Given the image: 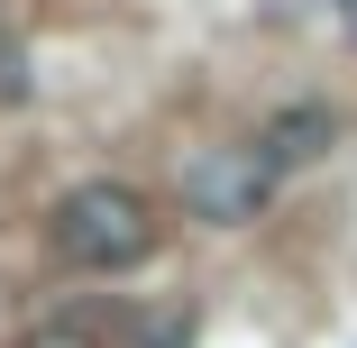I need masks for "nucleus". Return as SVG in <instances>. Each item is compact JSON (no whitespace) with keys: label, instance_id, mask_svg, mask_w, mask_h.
Here are the masks:
<instances>
[{"label":"nucleus","instance_id":"f257e3e1","mask_svg":"<svg viewBox=\"0 0 357 348\" xmlns=\"http://www.w3.org/2000/svg\"><path fill=\"white\" fill-rule=\"evenodd\" d=\"M55 257L74 266V275H119L156 248V211H147V192H128V183H74L55 202V220H46Z\"/></svg>","mask_w":357,"mask_h":348},{"label":"nucleus","instance_id":"f03ea898","mask_svg":"<svg viewBox=\"0 0 357 348\" xmlns=\"http://www.w3.org/2000/svg\"><path fill=\"white\" fill-rule=\"evenodd\" d=\"M275 183H284V165L266 156V137H257V147H248V137H238V147H202L183 165V211L202 229H248V220H266Z\"/></svg>","mask_w":357,"mask_h":348},{"label":"nucleus","instance_id":"7ed1b4c3","mask_svg":"<svg viewBox=\"0 0 357 348\" xmlns=\"http://www.w3.org/2000/svg\"><path fill=\"white\" fill-rule=\"evenodd\" d=\"M330 128H339V119H330L321 101H303V110H284V119L266 128V156H275V165H312V156L330 147Z\"/></svg>","mask_w":357,"mask_h":348},{"label":"nucleus","instance_id":"20e7f679","mask_svg":"<svg viewBox=\"0 0 357 348\" xmlns=\"http://www.w3.org/2000/svg\"><path fill=\"white\" fill-rule=\"evenodd\" d=\"M0 101H28V46L0 37Z\"/></svg>","mask_w":357,"mask_h":348},{"label":"nucleus","instance_id":"39448f33","mask_svg":"<svg viewBox=\"0 0 357 348\" xmlns=\"http://www.w3.org/2000/svg\"><path fill=\"white\" fill-rule=\"evenodd\" d=\"M19 348H101V339H92L83 321H46V330H28Z\"/></svg>","mask_w":357,"mask_h":348},{"label":"nucleus","instance_id":"423d86ee","mask_svg":"<svg viewBox=\"0 0 357 348\" xmlns=\"http://www.w3.org/2000/svg\"><path fill=\"white\" fill-rule=\"evenodd\" d=\"M339 28H348V46H357V0H339Z\"/></svg>","mask_w":357,"mask_h":348}]
</instances>
